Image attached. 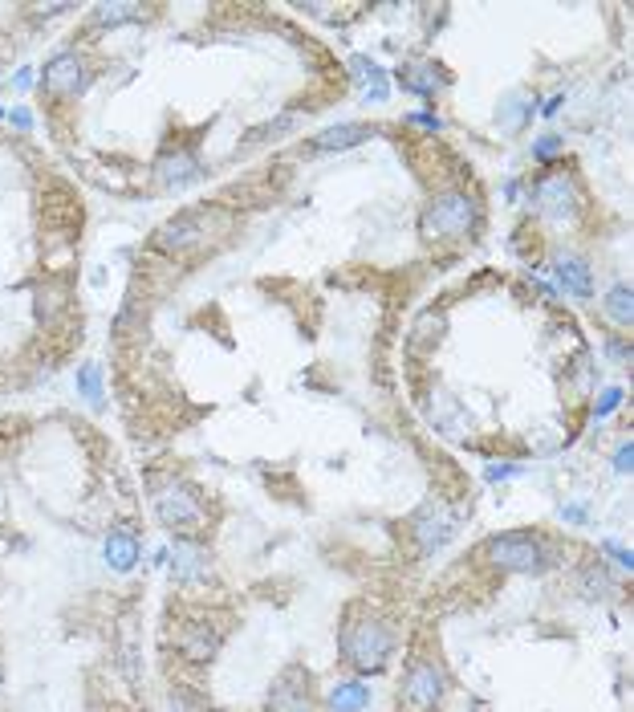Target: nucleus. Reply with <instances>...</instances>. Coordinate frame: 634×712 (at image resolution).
<instances>
[{"label":"nucleus","mask_w":634,"mask_h":712,"mask_svg":"<svg viewBox=\"0 0 634 712\" xmlns=\"http://www.w3.org/2000/svg\"><path fill=\"white\" fill-rule=\"evenodd\" d=\"M476 216H480V208H476L472 196L444 192L439 199H431L428 212H423V237H431V240H456V237H464V232H472Z\"/></svg>","instance_id":"obj_1"},{"label":"nucleus","mask_w":634,"mask_h":712,"mask_svg":"<svg viewBox=\"0 0 634 712\" xmlns=\"http://www.w3.org/2000/svg\"><path fill=\"white\" fill-rule=\"evenodd\" d=\"M342 651L358 672H378V667L390 659V651H395V636H390L382 623L362 619L342 636Z\"/></svg>","instance_id":"obj_2"},{"label":"nucleus","mask_w":634,"mask_h":712,"mask_svg":"<svg viewBox=\"0 0 634 712\" xmlns=\"http://www.w3.org/2000/svg\"><path fill=\"white\" fill-rule=\"evenodd\" d=\"M488 558L497 562L500 570H512V575H537L545 570V545L541 537L525 534V529H512V534H497L488 542Z\"/></svg>","instance_id":"obj_3"},{"label":"nucleus","mask_w":634,"mask_h":712,"mask_svg":"<svg viewBox=\"0 0 634 712\" xmlns=\"http://www.w3.org/2000/svg\"><path fill=\"white\" fill-rule=\"evenodd\" d=\"M155 517L171 529H191L204 521V501L187 481H167L163 489H155Z\"/></svg>","instance_id":"obj_4"},{"label":"nucleus","mask_w":634,"mask_h":712,"mask_svg":"<svg viewBox=\"0 0 634 712\" xmlns=\"http://www.w3.org/2000/svg\"><path fill=\"white\" fill-rule=\"evenodd\" d=\"M456 529H459V509L451 505V501H431V505L419 509L411 534H415V545H419L423 554H436L456 537Z\"/></svg>","instance_id":"obj_5"},{"label":"nucleus","mask_w":634,"mask_h":712,"mask_svg":"<svg viewBox=\"0 0 634 712\" xmlns=\"http://www.w3.org/2000/svg\"><path fill=\"white\" fill-rule=\"evenodd\" d=\"M533 204L549 220H573L578 216V184H573V176H566V171L541 176L533 184Z\"/></svg>","instance_id":"obj_6"},{"label":"nucleus","mask_w":634,"mask_h":712,"mask_svg":"<svg viewBox=\"0 0 634 712\" xmlns=\"http://www.w3.org/2000/svg\"><path fill=\"white\" fill-rule=\"evenodd\" d=\"M207 237V212H184L176 216V220L159 224V232H155V249L167 257H179V253H191V249H199Z\"/></svg>","instance_id":"obj_7"},{"label":"nucleus","mask_w":634,"mask_h":712,"mask_svg":"<svg viewBox=\"0 0 634 712\" xmlns=\"http://www.w3.org/2000/svg\"><path fill=\"white\" fill-rule=\"evenodd\" d=\"M444 700V667L436 664H411L403 680V705L411 712H431Z\"/></svg>","instance_id":"obj_8"},{"label":"nucleus","mask_w":634,"mask_h":712,"mask_svg":"<svg viewBox=\"0 0 634 712\" xmlns=\"http://www.w3.org/2000/svg\"><path fill=\"white\" fill-rule=\"evenodd\" d=\"M86 82H90V77H86V62L74 49H62L54 62L41 69V86H45V94H54V98H74V94H82Z\"/></svg>","instance_id":"obj_9"},{"label":"nucleus","mask_w":634,"mask_h":712,"mask_svg":"<svg viewBox=\"0 0 634 712\" xmlns=\"http://www.w3.org/2000/svg\"><path fill=\"white\" fill-rule=\"evenodd\" d=\"M350 77L358 82L362 102H375V107H378V102L390 98V74L378 62H370L367 54H354L350 57Z\"/></svg>","instance_id":"obj_10"},{"label":"nucleus","mask_w":634,"mask_h":712,"mask_svg":"<svg viewBox=\"0 0 634 712\" xmlns=\"http://www.w3.org/2000/svg\"><path fill=\"white\" fill-rule=\"evenodd\" d=\"M207 575H212L207 554L196 542H176V550H171V578L196 586V583H207Z\"/></svg>","instance_id":"obj_11"},{"label":"nucleus","mask_w":634,"mask_h":712,"mask_svg":"<svg viewBox=\"0 0 634 712\" xmlns=\"http://www.w3.org/2000/svg\"><path fill=\"white\" fill-rule=\"evenodd\" d=\"M378 130L375 127H367V123H337V127H326L321 135L309 143V151H350V147H362V143H370Z\"/></svg>","instance_id":"obj_12"},{"label":"nucleus","mask_w":634,"mask_h":712,"mask_svg":"<svg viewBox=\"0 0 634 712\" xmlns=\"http://www.w3.org/2000/svg\"><path fill=\"white\" fill-rule=\"evenodd\" d=\"M398 82H403L407 94H419V98H436L439 90L448 86V74L436 62H411L398 69Z\"/></svg>","instance_id":"obj_13"},{"label":"nucleus","mask_w":634,"mask_h":712,"mask_svg":"<svg viewBox=\"0 0 634 712\" xmlns=\"http://www.w3.org/2000/svg\"><path fill=\"white\" fill-rule=\"evenodd\" d=\"M553 277H558V285L569 293V298H581V301H586L589 293H594V273H589L586 260L573 257V253H566V257L553 260Z\"/></svg>","instance_id":"obj_14"},{"label":"nucleus","mask_w":634,"mask_h":712,"mask_svg":"<svg viewBox=\"0 0 634 712\" xmlns=\"http://www.w3.org/2000/svg\"><path fill=\"white\" fill-rule=\"evenodd\" d=\"M268 705H273V712H309V688L301 684L297 672H285L268 692Z\"/></svg>","instance_id":"obj_15"},{"label":"nucleus","mask_w":634,"mask_h":712,"mask_svg":"<svg viewBox=\"0 0 634 712\" xmlns=\"http://www.w3.org/2000/svg\"><path fill=\"white\" fill-rule=\"evenodd\" d=\"M102 558H106L110 570H118V575H126V570H135L138 562V537L130 534V529H110L106 534V550H102Z\"/></svg>","instance_id":"obj_16"},{"label":"nucleus","mask_w":634,"mask_h":712,"mask_svg":"<svg viewBox=\"0 0 634 712\" xmlns=\"http://www.w3.org/2000/svg\"><path fill=\"white\" fill-rule=\"evenodd\" d=\"M155 176H159L163 188H179V184L199 179V163L191 159L187 151H167L159 163H155Z\"/></svg>","instance_id":"obj_17"},{"label":"nucleus","mask_w":634,"mask_h":712,"mask_svg":"<svg viewBox=\"0 0 634 712\" xmlns=\"http://www.w3.org/2000/svg\"><path fill=\"white\" fill-rule=\"evenodd\" d=\"M184 656L187 659H196V664H207V659L216 656V647H220V631L216 627H207V623H191V627L184 631Z\"/></svg>","instance_id":"obj_18"},{"label":"nucleus","mask_w":634,"mask_h":712,"mask_svg":"<svg viewBox=\"0 0 634 712\" xmlns=\"http://www.w3.org/2000/svg\"><path fill=\"white\" fill-rule=\"evenodd\" d=\"M370 708V684L342 680L329 692V712H367Z\"/></svg>","instance_id":"obj_19"},{"label":"nucleus","mask_w":634,"mask_h":712,"mask_svg":"<svg viewBox=\"0 0 634 712\" xmlns=\"http://www.w3.org/2000/svg\"><path fill=\"white\" fill-rule=\"evenodd\" d=\"M602 306H606V314H610V322L619 330H627L634 322V293H630V285H614V290H606Z\"/></svg>","instance_id":"obj_20"},{"label":"nucleus","mask_w":634,"mask_h":712,"mask_svg":"<svg viewBox=\"0 0 634 712\" xmlns=\"http://www.w3.org/2000/svg\"><path fill=\"white\" fill-rule=\"evenodd\" d=\"M533 110H537L533 98H525V94H508V98L500 102V127H505V130H520L528 118H533Z\"/></svg>","instance_id":"obj_21"},{"label":"nucleus","mask_w":634,"mask_h":712,"mask_svg":"<svg viewBox=\"0 0 634 712\" xmlns=\"http://www.w3.org/2000/svg\"><path fill=\"white\" fill-rule=\"evenodd\" d=\"M138 16H143V8H138V5H98V8H94L90 29H106V25L138 21Z\"/></svg>","instance_id":"obj_22"},{"label":"nucleus","mask_w":634,"mask_h":712,"mask_svg":"<svg viewBox=\"0 0 634 712\" xmlns=\"http://www.w3.org/2000/svg\"><path fill=\"white\" fill-rule=\"evenodd\" d=\"M77 391H82L86 403L102 407V367L98 362H82V367H77Z\"/></svg>","instance_id":"obj_23"},{"label":"nucleus","mask_w":634,"mask_h":712,"mask_svg":"<svg viewBox=\"0 0 634 712\" xmlns=\"http://www.w3.org/2000/svg\"><path fill=\"white\" fill-rule=\"evenodd\" d=\"M561 151H566V143H561V135H541V138H533V159H541V163H553Z\"/></svg>","instance_id":"obj_24"},{"label":"nucleus","mask_w":634,"mask_h":712,"mask_svg":"<svg viewBox=\"0 0 634 712\" xmlns=\"http://www.w3.org/2000/svg\"><path fill=\"white\" fill-rule=\"evenodd\" d=\"M293 123H297V118H293V115H285V118H273V123H265L260 130H253V135H248L245 143H265V138H281L285 130H293Z\"/></svg>","instance_id":"obj_25"},{"label":"nucleus","mask_w":634,"mask_h":712,"mask_svg":"<svg viewBox=\"0 0 634 712\" xmlns=\"http://www.w3.org/2000/svg\"><path fill=\"white\" fill-rule=\"evenodd\" d=\"M619 403H622V387H602V395H598V403H594V415H598V420H606V415H610Z\"/></svg>","instance_id":"obj_26"},{"label":"nucleus","mask_w":634,"mask_h":712,"mask_svg":"<svg viewBox=\"0 0 634 712\" xmlns=\"http://www.w3.org/2000/svg\"><path fill=\"white\" fill-rule=\"evenodd\" d=\"M581 583H586V595H606V590H610V575H606V570H586Z\"/></svg>","instance_id":"obj_27"},{"label":"nucleus","mask_w":634,"mask_h":712,"mask_svg":"<svg viewBox=\"0 0 634 712\" xmlns=\"http://www.w3.org/2000/svg\"><path fill=\"white\" fill-rule=\"evenodd\" d=\"M407 123L419 127V130H439V127H444V118H439L436 110H411V115H407Z\"/></svg>","instance_id":"obj_28"},{"label":"nucleus","mask_w":634,"mask_h":712,"mask_svg":"<svg viewBox=\"0 0 634 712\" xmlns=\"http://www.w3.org/2000/svg\"><path fill=\"white\" fill-rule=\"evenodd\" d=\"M508 476H520V464H488L484 468V481L488 484H500V481H508Z\"/></svg>","instance_id":"obj_29"},{"label":"nucleus","mask_w":634,"mask_h":712,"mask_svg":"<svg viewBox=\"0 0 634 712\" xmlns=\"http://www.w3.org/2000/svg\"><path fill=\"white\" fill-rule=\"evenodd\" d=\"M5 118L13 123L16 130H29L33 127V110L29 107H13V110H5Z\"/></svg>","instance_id":"obj_30"},{"label":"nucleus","mask_w":634,"mask_h":712,"mask_svg":"<svg viewBox=\"0 0 634 712\" xmlns=\"http://www.w3.org/2000/svg\"><path fill=\"white\" fill-rule=\"evenodd\" d=\"M630 464H634V444H622L619 456H614V468H619V473H630Z\"/></svg>","instance_id":"obj_31"},{"label":"nucleus","mask_w":634,"mask_h":712,"mask_svg":"<svg viewBox=\"0 0 634 712\" xmlns=\"http://www.w3.org/2000/svg\"><path fill=\"white\" fill-rule=\"evenodd\" d=\"M602 550H606V554H610V558H619V562H622V566H634V558H630V554H627V550H622V545H619V542H606V545H602Z\"/></svg>","instance_id":"obj_32"},{"label":"nucleus","mask_w":634,"mask_h":712,"mask_svg":"<svg viewBox=\"0 0 634 712\" xmlns=\"http://www.w3.org/2000/svg\"><path fill=\"white\" fill-rule=\"evenodd\" d=\"M561 517H566L569 525H581V521H586V509H581V505H561Z\"/></svg>","instance_id":"obj_33"},{"label":"nucleus","mask_w":634,"mask_h":712,"mask_svg":"<svg viewBox=\"0 0 634 712\" xmlns=\"http://www.w3.org/2000/svg\"><path fill=\"white\" fill-rule=\"evenodd\" d=\"M13 86H16V90H29V86H33V69H29V66L16 69V74H13Z\"/></svg>","instance_id":"obj_34"},{"label":"nucleus","mask_w":634,"mask_h":712,"mask_svg":"<svg viewBox=\"0 0 634 712\" xmlns=\"http://www.w3.org/2000/svg\"><path fill=\"white\" fill-rule=\"evenodd\" d=\"M561 102H566V94H558V98H549V102H545V107H541V115H545V118H553V115H558V110H561Z\"/></svg>","instance_id":"obj_35"},{"label":"nucleus","mask_w":634,"mask_h":712,"mask_svg":"<svg viewBox=\"0 0 634 712\" xmlns=\"http://www.w3.org/2000/svg\"><path fill=\"white\" fill-rule=\"evenodd\" d=\"M606 351H610V359H614V362H627V354H630L622 342H606Z\"/></svg>","instance_id":"obj_36"},{"label":"nucleus","mask_w":634,"mask_h":712,"mask_svg":"<svg viewBox=\"0 0 634 712\" xmlns=\"http://www.w3.org/2000/svg\"><path fill=\"white\" fill-rule=\"evenodd\" d=\"M0 118H5V107H0Z\"/></svg>","instance_id":"obj_37"}]
</instances>
